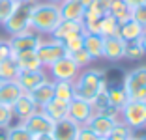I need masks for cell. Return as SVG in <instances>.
Segmentation results:
<instances>
[{
    "label": "cell",
    "instance_id": "7402d4cb",
    "mask_svg": "<svg viewBox=\"0 0 146 140\" xmlns=\"http://www.w3.org/2000/svg\"><path fill=\"white\" fill-rule=\"evenodd\" d=\"M144 30L146 28H142L137 21L129 19V21H125V22L120 24V28H118V36H120L125 43H129V41H137V39H141V36H142Z\"/></svg>",
    "mask_w": 146,
    "mask_h": 140
},
{
    "label": "cell",
    "instance_id": "277c9868",
    "mask_svg": "<svg viewBox=\"0 0 146 140\" xmlns=\"http://www.w3.org/2000/svg\"><path fill=\"white\" fill-rule=\"evenodd\" d=\"M118 118L137 131L146 127V101H127L118 112Z\"/></svg>",
    "mask_w": 146,
    "mask_h": 140
},
{
    "label": "cell",
    "instance_id": "484cf974",
    "mask_svg": "<svg viewBox=\"0 0 146 140\" xmlns=\"http://www.w3.org/2000/svg\"><path fill=\"white\" fill-rule=\"evenodd\" d=\"M19 73H21V69H19V65H17L13 56L11 58H6V60H0V82L15 81Z\"/></svg>",
    "mask_w": 146,
    "mask_h": 140
},
{
    "label": "cell",
    "instance_id": "cb8c5ba5",
    "mask_svg": "<svg viewBox=\"0 0 146 140\" xmlns=\"http://www.w3.org/2000/svg\"><path fill=\"white\" fill-rule=\"evenodd\" d=\"M107 6H109V15L114 17L120 24L131 19V8L124 0H107Z\"/></svg>",
    "mask_w": 146,
    "mask_h": 140
},
{
    "label": "cell",
    "instance_id": "9a60e30c",
    "mask_svg": "<svg viewBox=\"0 0 146 140\" xmlns=\"http://www.w3.org/2000/svg\"><path fill=\"white\" fill-rule=\"evenodd\" d=\"M28 95L32 97V101L36 103V106H38V108H43V106L47 105L52 97H54V81L47 79V81L41 82L38 88L32 90Z\"/></svg>",
    "mask_w": 146,
    "mask_h": 140
},
{
    "label": "cell",
    "instance_id": "bcb514c9",
    "mask_svg": "<svg viewBox=\"0 0 146 140\" xmlns=\"http://www.w3.org/2000/svg\"><path fill=\"white\" fill-rule=\"evenodd\" d=\"M127 140H142V138H137V136L133 135V136H131V138H127Z\"/></svg>",
    "mask_w": 146,
    "mask_h": 140
},
{
    "label": "cell",
    "instance_id": "836d02e7",
    "mask_svg": "<svg viewBox=\"0 0 146 140\" xmlns=\"http://www.w3.org/2000/svg\"><path fill=\"white\" fill-rule=\"evenodd\" d=\"M13 122V110L11 106L0 103V129H8Z\"/></svg>",
    "mask_w": 146,
    "mask_h": 140
},
{
    "label": "cell",
    "instance_id": "8992f818",
    "mask_svg": "<svg viewBox=\"0 0 146 140\" xmlns=\"http://www.w3.org/2000/svg\"><path fill=\"white\" fill-rule=\"evenodd\" d=\"M47 71H49V79H51V81H69V82H73L79 77V73H81V67L66 54L64 58L56 60L54 64L49 65Z\"/></svg>",
    "mask_w": 146,
    "mask_h": 140
},
{
    "label": "cell",
    "instance_id": "ee69618b",
    "mask_svg": "<svg viewBox=\"0 0 146 140\" xmlns=\"http://www.w3.org/2000/svg\"><path fill=\"white\" fill-rule=\"evenodd\" d=\"M17 2H30V4H34V2H39V0H17Z\"/></svg>",
    "mask_w": 146,
    "mask_h": 140
},
{
    "label": "cell",
    "instance_id": "f6af8a7d",
    "mask_svg": "<svg viewBox=\"0 0 146 140\" xmlns=\"http://www.w3.org/2000/svg\"><path fill=\"white\" fill-rule=\"evenodd\" d=\"M47 2H52V4H60V2H64V0H47Z\"/></svg>",
    "mask_w": 146,
    "mask_h": 140
},
{
    "label": "cell",
    "instance_id": "5b68a950",
    "mask_svg": "<svg viewBox=\"0 0 146 140\" xmlns=\"http://www.w3.org/2000/svg\"><path fill=\"white\" fill-rule=\"evenodd\" d=\"M30 13H32V4L30 2H21L17 6V9L11 13V17L2 24L4 30L9 36H17L30 30Z\"/></svg>",
    "mask_w": 146,
    "mask_h": 140
},
{
    "label": "cell",
    "instance_id": "f546056e",
    "mask_svg": "<svg viewBox=\"0 0 146 140\" xmlns=\"http://www.w3.org/2000/svg\"><path fill=\"white\" fill-rule=\"evenodd\" d=\"M144 54H146V51H144V47L141 45V39L125 43V56L124 58L131 60V62H139V60H142Z\"/></svg>",
    "mask_w": 146,
    "mask_h": 140
},
{
    "label": "cell",
    "instance_id": "4316f807",
    "mask_svg": "<svg viewBox=\"0 0 146 140\" xmlns=\"http://www.w3.org/2000/svg\"><path fill=\"white\" fill-rule=\"evenodd\" d=\"M54 97L60 101L69 103L75 97V90H73V82L69 81H54Z\"/></svg>",
    "mask_w": 146,
    "mask_h": 140
},
{
    "label": "cell",
    "instance_id": "2e32d148",
    "mask_svg": "<svg viewBox=\"0 0 146 140\" xmlns=\"http://www.w3.org/2000/svg\"><path fill=\"white\" fill-rule=\"evenodd\" d=\"M11 110H13V118H17L19 122H25L26 118H30V116L38 110V106H36V103L32 101V97L28 93H23L21 97L13 103Z\"/></svg>",
    "mask_w": 146,
    "mask_h": 140
},
{
    "label": "cell",
    "instance_id": "9c48e42d",
    "mask_svg": "<svg viewBox=\"0 0 146 140\" xmlns=\"http://www.w3.org/2000/svg\"><path fill=\"white\" fill-rule=\"evenodd\" d=\"M21 123L34 136H38V135H51L52 125H54V122H52V120L49 118V116L45 114L41 108H38V110H36L30 118H26L25 122H21Z\"/></svg>",
    "mask_w": 146,
    "mask_h": 140
},
{
    "label": "cell",
    "instance_id": "30bf717a",
    "mask_svg": "<svg viewBox=\"0 0 146 140\" xmlns=\"http://www.w3.org/2000/svg\"><path fill=\"white\" fill-rule=\"evenodd\" d=\"M118 116H111V114H96L92 116L88 122L84 123V125H88V127L92 129V131L96 133V135L99 136V138H109V136L112 135V129H114L116 122H118Z\"/></svg>",
    "mask_w": 146,
    "mask_h": 140
},
{
    "label": "cell",
    "instance_id": "ab89813d",
    "mask_svg": "<svg viewBox=\"0 0 146 140\" xmlns=\"http://www.w3.org/2000/svg\"><path fill=\"white\" fill-rule=\"evenodd\" d=\"M32 140H52V135H38V136H34Z\"/></svg>",
    "mask_w": 146,
    "mask_h": 140
},
{
    "label": "cell",
    "instance_id": "d6986e66",
    "mask_svg": "<svg viewBox=\"0 0 146 140\" xmlns=\"http://www.w3.org/2000/svg\"><path fill=\"white\" fill-rule=\"evenodd\" d=\"M13 58H15V62H17V65H19V69H21V71H36V69H45L36 51L17 52V54H13Z\"/></svg>",
    "mask_w": 146,
    "mask_h": 140
},
{
    "label": "cell",
    "instance_id": "b9f144b4",
    "mask_svg": "<svg viewBox=\"0 0 146 140\" xmlns=\"http://www.w3.org/2000/svg\"><path fill=\"white\" fill-rule=\"evenodd\" d=\"M105 140H125V138H120V136H116V135H111L109 138H105Z\"/></svg>",
    "mask_w": 146,
    "mask_h": 140
},
{
    "label": "cell",
    "instance_id": "60d3db41",
    "mask_svg": "<svg viewBox=\"0 0 146 140\" xmlns=\"http://www.w3.org/2000/svg\"><path fill=\"white\" fill-rule=\"evenodd\" d=\"M141 45L144 47V51H146V30L142 32V36H141Z\"/></svg>",
    "mask_w": 146,
    "mask_h": 140
},
{
    "label": "cell",
    "instance_id": "83f0119b",
    "mask_svg": "<svg viewBox=\"0 0 146 140\" xmlns=\"http://www.w3.org/2000/svg\"><path fill=\"white\" fill-rule=\"evenodd\" d=\"M118 28H120V22L116 21L114 17L111 15H103L101 21H99V36L101 38H111V36H116L118 34Z\"/></svg>",
    "mask_w": 146,
    "mask_h": 140
},
{
    "label": "cell",
    "instance_id": "8d00e7d4",
    "mask_svg": "<svg viewBox=\"0 0 146 140\" xmlns=\"http://www.w3.org/2000/svg\"><path fill=\"white\" fill-rule=\"evenodd\" d=\"M75 140H99V136L96 135L88 125H79L77 138H75Z\"/></svg>",
    "mask_w": 146,
    "mask_h": 140
},
{
    "label": "cell",
    "instance_id": "7dc6e473",
    "mask_svg": "<svg viewBox=\"0 0 146 140\" xmlns=\"http://www.w3.org/2000/svg\"><path fill=\"white\" fill-rule=\"evenodd\" d=\"M142 4H146V0H142Z\"/></svg>",
    "mask_w": 146,
    "mask_h": 140
},
{
    "label": "cell",
    "instance_id": "d6a6232c",
    "mask_svg": "<svg viewBox=\"0 0 146 140\" xmlns=\"http://www.w3.org/2000/svg\"><path fill=\"white\" fill-rule=\"evenodd\" d=\"M69 58L73 60V62H75V64L79 65V67H86V65H90L92 62H94V60H92V56L88 54V52L84 51V49H81V51H75V52H71V54H68Z\"/></svg>",
    "mask_w": 146,
    "mask_h": 140
},
{
    "label": "cell",
    "instance_id": "d4e9b609",
    "mask_svg": "<svg viewBox=\"0 0 146 140\" xmlns=\"http://www.w3.org/2000/svg\"><path fill=\"white\" fill-rule=\"evenodd\" d=\"M107 101H109V105H111V108H114V110L120 112V108L129 101L124 86H112V88H107Z\"/></svg>",
    "mask_w": 146,
    "mask_h": 140
},
{
    "label": "cell",
    "instance_id": "d590c367",
    "mask_svg": "<svg viewBox=\"0 0 146 140\" xmlns=\"http://www.w3.org/2000/svg\"><path fill=\"white\" fill-rule=\"evenodd\" d=\"M131 19L137 21L142 28H146V4H141V6L131 9Z\"/></svg>",
    "mask_w": 146,
    "mask_h": 140
},
{
    "label": "cell",
    "instance_id": "7bdbcfd3",
    "mask_svg": "<svg viewBox=\"0 0 146 140\" xmlns=\"http://www.w3.org/2000/svg\"><path fill=\"white\" fill-rule=\"evenodd\" d=\"M81 2H82V6H84V8H88V6H90L94 0H81Z\"/></svg>",
    "mask_w": 146,
    "mask_h": 140
},
{
    "label": "cell",
    "instance_id": "3957f363",
    "mask_svg": "<svg viewBox=\"0 0 146 140\" xmlns=\"http://www.w3.org/2000/svg\"><path fill=\"white\" fill-rule=\"evenodd\" d=\"M124 90L129 101H146V65L131 69L124 77Z\"/></svg>",
    "mask_w": 146,
    "mask_h": 140
},
{
    "label": "cell",
    "instance_id": "4fadbf2b",
    "mask_svg": "<svg viewBox=\"0 0 146 140\" xmlns=\"http://www.w3.org/2000/svg\"><path fill=\"white\" fill-rule=\"evenodd\" d=\"M125 56V41L120 36H111V38H103V58L109 62H118L124 60Z\"/></svg>",
    "mask_w": 146,
    "mask_h": 140
},
{
    "label": "cell",
    "instance_id": "f1b7e54d",
    "mask_svg": "<svg viewBox=\"0 0 146 140\" xmlns=\"http://www.w3.org/2000/svg\"><path fill=\"white\" fill-rule=\"evenodd\" d=\"M32 138H34V135L21 122L17 125H9L6 129V140H32Z\"/></svg>",
    "mask_w": 146,
    "mask_h": 140
},
{
    "label": "cell",
    "instance_id": "74e56055",
    "mask_svg": "<svg viewBox=\"0 0 146 140\" xmlns=\"http://www.w3.org/2000/svg\"><path fill=\"white\" fill-rule=\"evenodd\" d=\"M13 52H11V47H9L8 39H2L0 41V60H6V58H11Z\"/></svg>",
    "mask_w": 146,
    "mask_h": 140
},
{
    "label": "cell",
    "instance_id": "ba28073f",
    "mask_svg": "<svg viewBox=\"0 0 146 140\" xmlns=\"http://www.w3.org/2000/svg\"><path fill=\"white\" fill-rule=\"evenodd\" d=\"M41 36L36 34L34 30H26L23 34H17V36H9L8 43L11 47V52L17 54V52H25V51H36L41 43Z\"/></svg>",
    "mask_w": 146,
    "mask_h": 140
},
{
    "label": "cell",
    "instance_id": "4dcf8cb0",
    "mask_svg": "<svg viewBox=\"0 0 146 140\" xmlns=\"http://www.w3.org/2000/svg\"><path fill=\"white\" fill-rule=\"evenodd\" d=\"M19 4L21 2H17V0H0V24H4L11 17V13L17 9Z\"/></svg>",
    "mask_w": 146,
    "mask_h": 140
},
{
    "label": "cell",
    "instance_id": "7c38bea8",
    "mask_svg": "<svg viewBox=\"0 0 146 140\" xmlns=\"http://www.w3.org/2000/svg\"><path fill=\"white\" fill-rule=\"evenodd\" d=\"M49 79V75L45 73V69H36V71H21L15 79L21 90L25 93H30L34 88H38L41 82H45Z\"/></svg>",
    "mask_w": 146,
    "mask_h": 140
},
{
    "label": "cell",
    "instance_id": "f35d334b",
    "mask_svg": "<svg viewBox=\"0 0 146 140\" xmlns=\"http://www.w3.org/2000/svg\"><path fill=\"white\" fill-rule=\"evenodd\" d=\"M124 2H125V4H127V6H129V8H131V9H133V8H137V6H141V4H142V0H124Z\"/></svg>",
    "mask_w": 146,
    "mask_h": 140
},
{
    "label": "cell",
    "instance_id": "44dd1931",
    "mask_svg": "<svg viewBox=\"0 0 146 140\" xmlns=\"http://www.w3.org/2000/svg\"><path fill=\"white\" fill-rule=\"evenodd\" d=\"M45 114L49 116V118L52 120V122H60V120L68 118V110H69V103L66 101H60V99L52 97L51 101L47 103V105L41 108Z\"/></svg>",
    "mask_w": 146,
    "mask_h": 140
},
{
    "label": "cell",
    "instance_id": "e575fe53",
    "mask_svg": "<svg viewBox=\"0 0 146 140\" xmlns=\"http://www.w3.org/2000/svg\"><path fill=\"white\" fill-rule=\"evenodd\" d=\"M112 135H116V136H120V138H131L133 136V129L129 127V125H125L122 120H118L116 122V125H114V129H112Z\"/></svg>",
    "mask_w": 146,
    "mask_h": 140
},
{
    "label": "cell",
    "instance_id": "603a6c76",
    "mask_svg": "<svg viewBox=\"0 0 146 140\" xmlns=\"http://www.w3.org/2000/svg\"><path fill=\"white\" fill-rule=\"evenodd\" d=\"M82 49L92 56V60L103 58V38L99 34H86L84 32V45H82Z\"/></svg>",
    "mask_w": 146,
    "mask_h": 140
},
{
    "label": "cell",
    "instance_id": "ac0fdd59",
    "mask_svg": "<svg viewBox=\"0 0 146 140\" xmlns=\"http://www.w3.org/2000/svg\"><path fill=\"white\" fill-rule=\"evenodd\" d=\"M75 34H84L82 21H64V19H62L60 24L56 26L54 32L51 34V38L64 41L66 38H69V36H75Z\"/></svg>",
    "mask_w": 146,
    "mask_h": 140
},
{
    "label": "cell",
    "instance_id": "c3c4849f",
    "mask_svg": "<svg viewBox=\"0 0 146 140\" xmlns=\"http://www.w3.org/2000/svg\"><path fill=\"white\" fill-rule=\"evenodd\" d=\"M99 140H105V138H99Z\"/></svg>",
    "mask_w": 146,
    "mask_h": 140
},
{
    "label": "cell",
    "instance_id": "7a4b0ae2",
    "mask_svg": "<svg viewBox=\"0 0 146 140\" xmlns=\"http://www.w3.org/2000/svg\"><path fill=\"white\" fill-rule=\"evenodd\" d=\"M107 88V79H105L103 69H84L79 73V77L73 81L75 97L84 99L88 103H94V99Z\"/></svg>",
    "mask_w": 146,
    "mask_h": 140
},
{
    "label": "cell",
    "instance_id": "6da1fadb",
    "mask_svg": "<svg viewBox=\"0 0 146 140\" xmlns=\"http://www.w3.org/2000/svg\"><path fill=\"white\" fill-rule=\"evenodd\" d=\"M60 6L52 2H34L30 13V30L39 36H51L54 28L60 24Z\"/></svg>",
    "mask_w": 146,
    "mask_h": 140
},
{
    "label": "cell",
    "instance_id": "ffe728a7",
    "mask_svg": "<svg viewBox=\"0 0 146 140\" xmlns=\"http://www.w3.org/2000/svg\"><path fill=\"white\" fill-rule=\"evenodd\" d=\"M23 93H25V92L21 90V86H19L15 81L0 82V103H2V105L13 106V103L17 101Z\"/></svg>",
    "mask_w": 146,
    "mask_h": 140
},
{
    "label": "cell",
    "instance_id": "e0dca14e",
    "mask_svg": "<svg viewBox=\"0 0 146 140\" xmlns=\"http://www.w3.org/2000/svg\"><path fill=\"white\" fill-rule=\"evenodd\" d=\"M60 15L64 21H82L86 13V8L81 0H64L60 2Z\"/></svg>",
    "mask_w": 146,
    "mask_h": 140
},
{
    "label": "cell",
    "instance_id": "52a82bcc",
    "mask_svg": "<svg viewBox=\"0 0 146 140\" xmlns=\"http://www.w3.org/2000/svg\"><path fill=\"white\" fill-rule=\"evenodd\" d=\"M36 52H38L39 60H41L43 67H49L51 64H54L56 60L64 58L68 52H66V47H64V41H60V39H41V43H39V47L36 49Z\"/></svg>",
    "mask_w": 146,
    "mask_h": 140
},
{
    "label": "cell",
    "instance_id": "5bb4252c",
    "mask_svg": "<svg viewBox=\"0 0 146 140\" xmlns=\"http://www.w3.org/2000/svg\"><path fill=\"white\" fill-rule=\"evenodd\" d=\"M77 131H79V123H75L69 118H64L60 122H54L51 135H52V140H75Z\"/></svg>",
    "mask_w": 146,
    "mask_h": 140
},
{
    "label": "cell",
    "instance_id": "681fc988",
    "mask_svg": "<svg viewBox=\"0 0 146 140\" xmlns=\"http://www.w3.org/2000/svg\"><path fill=\"white\" fill-rule=\"evenodd\" d=\"M0 41H2V39H0Z\"/></svg>",
    "mask_w": 146,
    "mask_h": 140
},
{
    "label": "cell",
    "instance_id": "1f68e13d",
    "mask_svg": "<svg viewBox=\"0 0 146 140\" xmlns=\"http://www.w3.org/2000/svg\"><path fill=\"white\" fill-rule=\"evenodd\" d=\"M82 45H84V34H75V36H69V38L64 39V47H66L68 54H71L75 51H81Z\"/></svg>",
    "mask_w": 146,
    "mask_h": 140
},
{
    "label": "cell",
    "instance_id": "8fae6325",
    "mask_svg": "<svg viewBox=\"0 0 146 140\" xmlns=\"http://www.w3.org/2000/svg\"><path fill=\"white\" fill-rule=\"evenodd\" d=\"M92 116H94V106H92V103L84 101V99H79V97H73L71 101H69V110H68L69 120H73V122L79 123V125H84Z\"/></svg>",
    "mask_w": 146,
    "mask_h": 140
}]
</instances>
